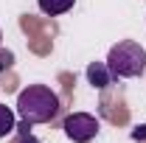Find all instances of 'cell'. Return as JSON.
Listing matches in <instances>:
<instances>
[{
    "label": "cell",
    "instance_id": "obj_1",
    "mask_svg": "<svg viewBox=\"0 0 146 143\" xmlns=\"http://www.w3.org/2000/svg\"><path fill=\"white\" fill-rule=\"evenodd\" d=\"M17 112L25 124H48L59 112V95L45 84H31L17 95Z\"/></svg>",
    "mask_w": 146,
    "mask_h": 143
},
{
    "label": "cell",
    "instance_id": "obj_2",
    "mask_svg": "<svg viewBox=\"0 0 146 143\" xmlns=\"http://www.w3.org/2000/svg\"><path fill=\"white\" fill-rule=\"evenodd\" d=\"M107 68L112 73V79H135V76H141L146 70V51L138 42L124 39V42L110 48Z\"/></svg>",
    "mask_w": 146,
    "mask_h": 143
},
{
    "label": "cell",
    "instance_id": "obj_3",
    "mask_svg": "<svg viewBox=\"0 0 146 143\" xmlns=\"http://www.w3.org/2000/svg\"><path fill=\"white\" fill-rule=\"evenodd\" d=\"M62 129L73 143H90L98 135V121H96V115H87V112H73L65 118Z\"/></svg>",
    "mask_w": 146,
    "mask_h": 143
},
{
    "label": "cell",
    "instance_id": "obj_4",
    "mask_svg": "<svg viewBox=\"0 0 146 143\" xmlns=\"http://www.w3.org/2000/svg\"><path fill=\"white\" fill-rule=\"evenodd\" d=\"M84 73H87V81H90L96 90H104V87L112 84V73H110L107 62H90Z\"/></svg>",
    "mask_w": 146,
    "mask_h": 143
},
{
    "label": "cell",
    "instance_id": "obj_5",
    "mask_svg": "<svg viewBox=\"0 0 146 143\" xmlns=\"http://www.w3.org/2000/svg\"><path fill=\"white\" fill-rule=\"evenodd\" d=\"M36 3H39V9H42L45 14L56 17V14H65V11H70L76 0H36Z\"/></svg>",
    "mask_w": 146,
    "mask_h": 143
},
{
    "label": "cell",
    "instance_id": "obj_6",
    "mask_svg": "<svg viewBox=\"0 0 146 143\" xmlns=\"http://www.w3.org/2000/svg\"><path fill=\"white\" fill-rule=\"evenodd\" d=\"M17 129V121H14V112L6 107V104H0V138H6V135H11Z\"/></svg>",
    "mask_w": 146,
    "mask_h": 143
},
{
    "label": "cell",
    "instance_id": "obj_7",
    "mask_svg": "<svg viewBox=\"0 0 146 143\" xmlns=\"http://www.w3.org/2000/svg\"><path fill=\"white\" fill-rule=\"evenodd\" d=\"M28 126H31V124H25V121H23V126H20V135H17V143H36V138L28 132Z\"/></svg>",
    "mask_w": 146,
    "mask_h": 143
},
{
    "label": "cell",
    "instance_id": "obj_8",
    "mask_svg": "<svg viewBox=\"0 0 146 143\" xmlns=\"http://www.w3.org/2000/svg\"><path fill=\"white\" fill-rule=\"evenodd\" d=\"M11 62H14V54H11V51H3V54H0V70H3V68H11Z\"/></svg>",
    "mask_w": 146,
    "mask_h": 143
},
{
    "label": "cell",
    "instance_id": "obj_9",
    "mask_svg": "<svg viewBox=\"0 0 146 143\" xmlns=\"http://www.w3.org/2000/svg\"><path fill=\"white\" fill-rule=\"evenodd\" d=\"M132 138H135V140H146V126H138V129L132 132Z\"/></svg>",
    "mask_w": 146,
    "mask_h": 143
},
{
    "label": "cell",
    "instance_id": "obj_10",
    "mask_svg": "<svg viewBox=\"0 0 146 143\" xmlns=\"http://www.w3.org/2000/svg\"><path fill=\"white\" fill-rule=\"evenodd\" d=\"M0 39H3V31H0Z\"/></svg>",
    "mask_w": 146,
    "mask_h": 143
}]
</instances>
